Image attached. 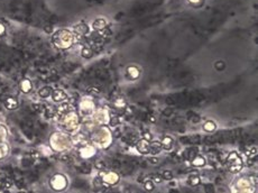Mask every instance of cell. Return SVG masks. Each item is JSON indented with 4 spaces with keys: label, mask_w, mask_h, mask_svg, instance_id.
<instances>
[{
    "label": "cell",
    "mask_w": 258,
    "mask_h": 193,
    "mask_svg": "<svg viewBox=\"0 0 258 193\" xmlns=\"http://www.w3.org/2000/svg\"><path fill=\"white\" fill-rule=\"evenodd\" d=\"M20 90H21L22 92H25V93L29 92V91L32 90V82H30L29 80H27V79H24V80L20 82Z\"/></svg>",
    "instance_id": "7"
},
{
    "label": "cell",
    "mask_w": 258,
    "mask_h": 193,
    "mask_svg": "<svg viewBox=\"0 0 258 193\" xmlns=\"http://www.w3.org/2000/svg\"><path fill=\"white\" fill-rule=\"evenodd\" d=\"M63 126L65 127V129L66 130H74L76 127H77V125H79V118H77V116H76V113L75 112H67L65 116H64V118H63Z\"/></svg>",
    "instance_id": "2"
},
{
    "label": "cell",
    "mask_w": 258,
    "mask_h": 193,
    "mask_svg": "<svg viewBox=\"0 0 258 193\" xmlns=\"http://www.w3.org/2000/svg\"><path fill=\"white\" fill-rule=\"evenodd\" d=\"M242 168V164H236V165H229V171L232 173L239 172L240 170Z\"/></svg>",
    "instance_id": "13"
},
{
    "label": "cell",
    "mask_w": 258,
    "mask_h": 193,
    "mask_svg": "<svg viewBox=\"0 0 258 193\" xmlns=\"http://www.w3.org/2000/svg\"><path fill=\"white\" fill-rule=\"evenodd\" d=\"M149 162L153 163V164H157V163H158V159L156 157H151V158H149Z\"/></svg>",
    "instance_id": "36"
},
{
    "label": "cell",
    "mask_w": 258,
    "mask_h": 193,
    "mask_svg": "<svg viewBox=\"0 0 258 193\" xmlns=\"http://www.w3.org/2000/svg\"><path fill=\"white\" fill-rule=\"evenodd\" d=\"M2 156H3V153H2V148L0 147V158L2 157Z\"/></svg>",
    "instance_id": "39"
},
{
    "label": "cell",
    "mask_w": 258,
    "mask_h": 193,
    "mask_svg": "<svg viewBox=\"0 0 258 193\" xmlns=\"http://www.w3.org/2000/svg\"><path fill=\"white\" fill-rule=\"evenodd\" d=\"M18 193H26V192H24V191H19Z\"/></svg>",
    "instance_id": "41"
},
{
    "label": "cell",
    "mask_w": 258,
    "mask_h": 193,
    "mask_svg": "<svg viewBox=\"0 0 258 193\" xmlns=\"http://www.w3.org/2000/svg\"><path fill=\"white\" fill-rule=\"evenodd\" d=\"M119 123V119H118V117H112L110 119V126H117Z\"/></svg>",
    "instance_id": "24"
},
{
    "label": "cell",
    "mask_w": 258,
    "mask_h": 193,
    "mask_svg": "<svg viewBox=\"0 0 258 193\" xmlns=\"http://www.w3.org/2000/svg\"><path fill=\"white\" fill-rule=\"evenodd\" d=\"M143 135H144V139H146V141H150V138H151V135H150L149 133H147V131H146V133H144Z\"/></svg>",
    "instance_id": "32"
},
{
    "label": "cell",
    "mask_w": 258,
    "mask_h": 193,
    "mask_svg": "<svg viewBox=\"0 0 258 193\" xmlns=\"http://www.w3.org/2000/svg\"><path fill=\"white\" fill-rule=\"evenodd\" d=\"M112 167H113V168H120V163H119V161L113 159V161H112Z\"/></svg>",
    "instance_id": "29"
},
{
    "label": "cell",
    "mask_w": 258,
    "mask_h": 193,
    "mask_svg": "<svg viewBox=\"0 0 258 193\" xmlns=\"http://www.w3.org/2000/svg\"><path fill=\"white\" fill-rule=\"evenodd\" d=\"M50 184H51L52 189H54L55 191H61V190H63L66 186V180H65V177L63 175L56 174L50 181Z\"/></svg>",
    "instance_id": "3"
},
{
    "label": "cell",
    "mask_w": 258,
    "mask_h": 193,
    "mask_svg": "<svg viewBox=\"0 0 258 193\" xmlns=\"http://www.w3.org/2000/svg\"><path fill=\"white\" fill-rule=\"evenodd\" d=\"M69 105H67V103H64V105H62L61 107H60V108H58V111H60V112H62V113H63L64 111H67V110H69Z\"/></svg>",
    "instance_id": "23"
},
{
    "label": "cell",
    "mask_w": 258,
    "mask_h": 193,
    "mask_svg": "<svg viewBox=\"0 0 258 193\" xmlns=\"http://www.w3.org/2000/svg\"><path fill=\"white\" fill-rule=\"evenodd\" d=\"M95 167L97 168H99V170H102V168H105L106 167V164H105V162H97L95 163Z\"/></svg>",
    "instance_id": "26"
},
{
    "label": "cell",
    "mask_w": 258,
    "mask_h": 193,
    "mask_svg": "<svg viewBox=\"0 0 258 193\" xmlns=\"http://www.w3.org/2000/svg\"><path fill=\"white\" fill-rule=\"evenodd\" d=\"M172 112H173V111H172V109H165L163 113H164L165 116H171V115H172Z\"/></svg>",
    "instance_id": "34"
},
{
    "label": "cell",
    "mask_w": 258,
    "mask_h": 193,
    "mask_svg": "<svg viewBox=\"0 0 258 193\" xmlns=\"http://www.w3.org/2000/svg\"><path fill=\"white\" fill-rule=\"evenodd\" d=\"M80 171H81L82 173H90V172H91L90 165H89V164H84V165H82V166L80 167Z\"/></svg>",
    "instance_id": "20"
},
{
    "label": "cell",
    "mask_w": 258,
    "mask_h": 193,
    "mask_svg": "<svg viewBox=\"0 0 258 193\" xmlns=\"http://www.w3.org/2000/svg\"><path fill=\"white\" fill-rule=\"evenodd\" d=\"M3 105H5V107L7 109H9V110H15V109L18 108V101L14 97H8V98L5 99Z\"/></svg>",
    "instance_id": "4"
},
{
    "label": "cell",
    "mask_w": 258,
    "mask_h": 193,
    "mask_svg": "<svg viewBox=\"0 0 258 193\" xmlns=\"http://www.w3.org/2000/svg\"><path fill=\"white\" fill-rule=\"evenodd\" d=\"M169 193H179L177 191H174V190H172V191H169Z\"/></svg>",
    "instance_id": "40"
},
{
    "label": "cell",
    "mask_w": 258,
    "mask_h": 193,
    "mask_svg": "<svg viewBox=\"0 0 258 193\" xmlns=\"http://www.w3.org/2000/svg\"><path fill=\"white\" fill-rule=\"evenodd\" d=\"M113 137H116V138H118V137H120V130H119V129H117V130H114V134H113Z\"/></svg>",
    "instance_id": "35"
},
{
    "label": "cell",
    "mask_w": 258,
    "mask_h": 193,
    "mask_svg": "<svg viewBox=\"0 0 258 193\" xmlns=\"http://www.w3.org/2000/svg\"><path fill=\"white\" fill-rule=\"evenodd\" d=\"M163 177L166 178V180H171V178L173 177V175H172V172H171V171H165V172L163 173Z\"/></svg>",
    "instance_id": "25"
},
{
    "label": "cell",
    "mask_w": 258,
    "mask_h": 193,
    "mask_svg": "<svg viewBox=\"0 0 258 193\" xmlns=\"http://www.w3.org/2000/svg\"><path fill=\"white\" fill-rule=\"evenodd\" d=\"M145 189L148 190V191H153V190H154V184H153L150 181H147V182L145 183Z\"/></svg>",
    "instance_id": "22"
},
{
    "label": "cell",
    "mask_w": 258,
    "mask_h": 193,
    "mask_svg": "<svg viewBox=\"0 0 258 193\" xmlns=\"http://www.w3.org/2000/svg\"><path fill=\"white\" fill-rule=\"evenodd\" d=\"M223 68H224V64H223L222 62H218V63L216 64V69H217V70H222Z\"/></svg>",
    "instance_id": "30"
},
{
    "label": "cell",
    "mask_w": 258,
    "mask_h": 193,
    "mask_svg": "<svg viewBox=\"0 0 258 193\" xmlns=\"http://www.w3.org/2000/svg\"><path fill=\"white\" fill-rule=\"evenodd\" d=\"M55 45L61 48H66L72 44V35L67 31H60L54 36Z\"/></svg>",
    "instance_id": "1"
},
{
    "label": "cell",
    "mask_w": 258,
    "mask_h": 193,
    "mask_svg": "<svg viewBox=\"0 0 258 193\" xmlns=\"http://www.w3.org/2000/svg\"><path fill=\"white\" fill-rule=\"evenodd\" d=\"M203 128H204V130H206V131H212V130L216 128V125H214L213 121H208V123L203 126Z\"/></svg>",
    "instance_id": "15"
},
{
    "label": "cell",
    "mask_w": 258,
    "mask_h": 193,
    "mask_svg": "<svg viewBox=\"0 0 258 193\" xmlns=\"http://www.w3.org/2000/svg\"><path fill=\"white\" fill-rule=\"evenodd\" d=\"M52 98L55 102H61L66 99V93L62 90H55L52 92Z\"/></svg>",
    "instance_id": "5"
},
{
    "label": "cell",
    "mask_w": 258,
    "mask_h": 193,
    "mask_svg": "<svg viewBox=\"0 0 258 193\" xmlns=\"http://www.w3.org/2000/svg\"><path fill=\"white\" fill-rule=\"evenodd\" d=\"M114 105L117 108H125L126 107V102H125V100L122 98H118V99L114 100Z\"/></svg>",
    "instance_id": "14"
},
{
    "label": "cell",
    "mask_w": 258,
    "mask_h": 193,
    "mask_svg": "<svg viewBox=\"0 0 258 193\" xmlns=\"http://www.w3.org/2000/svg\"><path fill=\"white\" fill-rule=\"evenodd\" d=\"M52 88H50V87H44V88H42L39 91H38V96L40 97V98H43V99H45V98H48L51 94H52Z\"/></svg>",
    "instance_id": "8"
},
{
    "label": "cell",
    "mask_w": 258,
    "mask_h": 193,
    "mask_svg": "<svg viewBox=\"0 0 258 193\" xmlns=\"http://www.w3.org/2000/svg\"><path fill=\"white\" fill-rule=\"evenodd\" d=\"M189 183H190L191 185L195 186V185H198V184L200 183V178H199L198 176H191L190 180H189Z\"/></svg>",
    "instance_id": "18"
},
{
    "label": "cell",
    "mask_w": 258,
    "mask_h": 193,
    "mask_svg": "<svg viewBox=\"0 0 258 193\" xmlns=\"http://www.w3.org/2000/svg\"><path fill=\"white\" fill-rule=\"evenodd\" d=\"M196 153H198V148H191V149H189L187 151V158L189 159H193L194 156L196 155Z\"/></svg>",
    "instance_id": "17"
},
{
    "label": "cell",
    "mask_w": 258,
    "mask_h": 193,
    "mask_svg": "<svg viewBox=\"0 0 258 193\" xmlns=\"http://www.w3.org/2000/svg\"><path fill=\"white\" fill-rule=\"evenodd\" d=\"M216 141V138L214 137H205L204 138V143L205 144H213Z\"/></svg>",
    "instance_id": "27"
},
{
    "label": "cell",
    "mask_w": 258,
    "mask_h": 193,
    "mask_svg": "<svg viewBox=\"0 0 258 193\" xmlns=\"http://www.w3.org/2000/svg\"><path fill=\"white\" fill-rule=\"evenodd\" d=\"M172 145H173L172 139H171L169 137H164V139H163V146H164V148L169 149V148L172 147Z\"/></svg>",
    "instance_id": "12"
},
{
    "label": "cell",
    "mask_w": 258,
    "mask_h": 193,
    "mask_svg": "<svg viewBox=\"0 0 258 193\" xmlns=\"http://www.w3.org/2000/svg\"><path fill=\"white\" fill-rule=\"evenodd\" d=\"M149 152L151 154H157L161 152V144L159 143H153L149 146Z\"/></svg>",
    "instance_id": "10"
},
{
    "label": "cell",
    "mask_w": 258,
    "mask_h": 193,
    "mask_svg": "<svg viewBox=\"0 0 258 193\" xmlns=\"http://www.w3.org/2000/svg\"><path fill=\"white\" fill-rule=\"evenodd\" d=\"M82 55H83L84 57H90V56L92 55V53H91V51H90V50H88V48H84V50H83V53H82Z\"/></svg>",
    "instance_id": "28"
},
{
    "label": "cell",
    "mask_w": 258,
    "mask_h": 193,
    "mask_svg": "<svg viewBox=\"0 0 258 193\" xmlns=\"http://www.w3.org/2000/svg\"><path fill=\"white\" fill-rule=\"evenodd\" d=\"M204 190H205V192L206 193H214L213 185H211V184H206V185L204 186Z\"/></svg>",
    "instance_id": "21"
},
{
    "label": "cell",
    "mask_w": 258,
    "mask_h": 193,
    "mask_svg": "<svg viewBox=\"0 0 258 193\" xmlns=\"http://www.w3.org/2000/svg\"><path fill=\"white\" fill-rule=\"evenodd\" d=\"M199 120H200V117H199V116H195V117H193V118H192V121H193L194 123H198Z\"/></svg>",
    "instance_id": "37"
},
{
    "label": "cell",
    "mask_w": 258,
    "mask_h": 193,
    "mask_svg": "<svg viewBox=\"0 0 258 193\" xmlns=\"http://www.w3.org/2000/svg\"><path fill=\"white\" fill-rule=\"evenodd\" d=\"M166 103H167V105H173V103H174V100H173L171 97H167V98H166Z\"/></svg>",
    "instance_id": "33"
},
{
    "label": "cell",
    "mask_w": 258,
    "mask_h": 193,
    "mask_svg": "<svg viewBox=\"0 0 258 193\" xmlns=\"http://www.w3.org/2000/svg\"><path fill=\"white\" fill-rule=\"evenodd\" d=\"M137 147H138V151L142 153V154H147L149 153V144L146 139H140L138 141V144H137Z\"/></svg>",
    "instance_id": "6"
},
{
    "label": "cell",
    "mask_w": 258,
    "mask_h": 193,
    "mask_svg": "<svg viewBox=\"0 0 258 193\" xmlns=\"http://www.w3.org/2000/svg\"><path fill=\"white\" fill-rule=\"evenodd\" d=\"M92 109H93V103L91 101H82L81 102V110L82 111H85L87 110V112H89Z\"/></svg>",
    "instance_id": "9"
},
{
    "label": "cell",
    "mask_w": 258,
    "mask_h": 193,
    "mask_svg": "<svg viewBox=\"0 0 258 193\" xmlns=\"http://www.w3.org/2000/svg\"><path fill=\"white\" fill-rule=\"evenodd\" d=\"M154 176V181L155 182H157V183H161L162 182V180H163V177L161 175H153Z\"/></svg>",
    "instance_id": "31"
},
{
    "label": "cell",
    "mask_w": 258,
    "mask_h": 193,
    "mask_svg": "<svg viewBox=\"0 0 258 193\" xmlns=\"http://www.w3.org/2000/svg\"><path fill=\"white\" fill-rule=\"evenodd\" d=\"M3 33H5V27L0 24V36L1 35H3Z\"/></svg>",
    "instance_id": "38"
},
{
    "label": "cell",
    "mask_w": 258,
    "mask_h": 193,
    "mask_svg": "<svg viewBox=\"0 0 258 193\" xmlns=\"http://www.w3.org/2000/svg\"><path fill=\"white\" fill-rule=\"evenodd\" d=\"M93 184L94 186H97L98 189H100L101 186H103V183H102V178L100 176H97L94 180H93Z\"/></svg>",
    "instance_id": "16"
},
{
    "label": "cell",
    "mask_w": 258,
    "mask_h": 193,
    "mask_svg": "<svg viewBox=\"0 0 258 193\" xmlns=\"http://www.w3.org/2000/svg\"><path fill=\"white\" fill-rule=\"evenodd\" d=\"M6 137H7V129L5 126L0 125V144L5 141Z\"/></svg>",
    "instance_id": "11"
},
{
    "label": "cell",
    "mask_w": 258,
    "mask_h": 193,
    "mask_svg": "<svg viewBox=\"0 0 258 193\" xmlns=\"http://www.w3.org/2000/svg\"><path fill=\"white\" fill-rule=\"evenodd\" d=\"M204 164V158L202 157H196L193 161V165L194 166H202Z\"/></svg>",
    "instance_id": "19"
}]
</instances>
